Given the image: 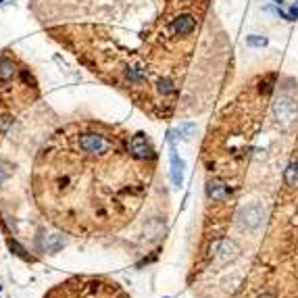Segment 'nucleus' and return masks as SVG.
Listing matches in <instances>:
<instances>
[{"label":"nucleus","mask_w":298,"mask_h":298,"mask_svg":"<svg viewBox=\"0 0 298 298\" xmlns=\"http://www.w3.org/2000/svg\"><path fill=\"white\" fill-rule=\"evenodd\" d=\"M9 248H11V252H15L17 257H21V259H29V257H27V252H25V248H23L17 240H9Z\"/></svg>","instance_id":"obj_14"},{"label":"nucleus","mask_w":298,"mask_h":298,"mask_svg":"<svg viewBox=\"0 0 298 298\" xmlns=\"http://www.w3.org/2000/svg\"><path fill=\"white\" fill-rule=\"evenodd\" d=\"M273 3H275V5L279 7V5H282V3H284V0H273Z\"/></svg>","instance_id":"obj_21"},{"label":"nucleus","mask_w":298,"mask_h":298,"mask_svg":"<svg viewBox=\"0 0 298 298\" xmlns=\"http://www.w3.org/2000/svg\"><path fill=\"white\" fill-rule=\"evenodd\" d=\"M0 290H3V286H0Z\"/></svg>","instance_id":"obj_23"},{"label":"nucleus","mask_w":298,"mask_h":298,"mask_svg":"<svg viewBox=\"0 0 298 298\" xmlns=\"http://www.w3.org/2000/svg\"><path fill=\"white\" fill-rule=\"evenodd\" d=\"M65 244H67V238H65L63 234H52V236H48V240H46V250H48L50 254H57L59 250H63Z\"/></svg>","instance_id":"obj_9"},{"label":"nucleus","mask_w":298,"mask_h":298,"mask_svg":"<svg viewBox=\"0 0 298 298\" xmlns=\"http://www.w3.org/2000/svg\"><path fill=\"white\" fill-rule=\"evenodd\" d=\"M284 180H286V184H288L290 188H298V163H296V161H292V163L286 167Z\"/></svg>","instance_id":"obj_10"},{"label":"nucleus","mask_w":298,"mask_h":298,"mask_svg":"<svg viewBox=\"0 0 298 298\" xmlns=\"http://www.w3.org/2000/svg\"><path fill=\"white\" fill-rule=\"evenodd\" d=\"M11 175V169H9V165L7 163H0V184H3L7 178Z\"/></svg>","instance_id":"obj_18"},{"label":"nucleus","mask_w":298,"mask_h":298,"mask_svg":"<svg viewBox=\"0 0 298 298\" xmlns=\"http://www.w3.org/2000/svg\"><path fill=\"white\" fill-rule=\"evenodd\" d=\"M194 130H196V125L194 123H184V125H180L178 132L180 134V138H184V140H188V138H192V134H194Z\"/></svg>","instance_id":"obj_13"},{"label":"nucleus","mask_w":298,"mask_h":298,"mask_svg":"<svg viewBox=\"0 0 298 298\" xmlns=\"http://www.w3.org/2000/svg\"><path fill=\"white\" fill-rule=\"evenodd\" d=\"M236 254H238V246H236L234 242H230V240L219 242V246H217V257H219V261L227 263V261H232Z\"/></svg>","instance_id":"obj_7"},{"label":"nucleus","mask_w":298,"mask_h":298,"mask_svg":"<svg viewBox=\"0 0 298 298\" xmlns=\"http://www.w3.org/2000/svg\"><path fill=\"white\" fill-rule=\"evenodd\" d=\"M184 169H186V163L180 159L175 148L171 146V180L178 188L184 184Z\"/></svg>","instance_id":"obj_5"},{"label":"nucleus","mask_w":298,"mask_h":298,"mask_svg":"<svg viewBox=\"0 0 298 298\" xmlns=\"http://www.w3.org/2000/svg\"><path fill=\"white\" fill-rule=\"evenodd\" d=\"M294 111H296V104L290 102V100H284V98H282V100L275 102V115H277L279 119H286V121H288V117H292Z\"/></svg>","instance_id":"obj_8"},{"label":"nucleus","mask_w":298,"mask_h":298,"mask_svg":"<svg viewBox=\"0 0 298 298\" xmlns=\"http://www.w3.org/2000/svg\"><path fill=\"white\" fill-rule=\"evenodd\" d=\"M125 75H127V79H132V81H142V79H144V73L140 71V69H127Z\"/></svg>","instance_id":"obj_16"},{"label":"nucleus","mask_w":298,"mask_h":298,"mask_svg":"<svg viewBox=\"0 0 298 298\" xmlns=\"http://www.w3.org/2000/svg\"><path fill=\"white\" fill-rule=\"evenodd\" d=\"M288 17H290V21H296V19H298V5H292V7H290Z\"/></svg>","instance_id":"obj_19"},{"label":"nucleus","mask_w":298,"mask_h":298,"mask_svg":"<svg viewBox=\"0 0 298 298\" xmlns=\"http://www.w3.org/2000/svg\"><path fill=\"white\" fill-rule=\"evenodd\" d=\"M230 194V188H227L221 180H208L206 182V196L213 200H225Z\"/></svg>","instance_id":"obj_6"},{"label":"nucleus","mask_w":298,"mask_h":298,"mask_svg":"<svg viewBox=\"0 0 298 298\" xmlns=\"http://www.w3.org/2000/svg\"><path fill=\"white\" fill-rule=\"evenodd\" d=\"M196 27V21L192 15H180L171 21V31L178 33V36H188V33Z\"/></svg>","instance_id":"obj_4"},{"label":"nucleus","mask_w":298,"mask_h":298,"mask_svg":"<svg viewBox=\"0 0 298 298\" xmlns=\"http://www.w3.org/2000/svg\"><path fill=\"white\" fill-rule=\"evenodd\" d=\"M246 44L252 46V48H263V46L269 44V40H267L265 36H248V38H246Z\"/></svg>","instance_id":"obj_12"},{"label":"nucleus","mask_w":298,"mask_h":298,"mask_svg":"<svg viewBox=\"0 0 298 298\" xmlns=\"http://www.w3.org/2000/svg\"><path fill=\"white\" fill-rule=\"evenodd\" d=\"M3 3H5V0H0V5H3Z\"/></svg>","instance_id":"obj_22"},{"label":"nucleus","mask_w":298,"mask_h":298,"mask_svg":"<svg viewBox=\"0 0 298 298\" xmlns=\"http://www.w3.org/2000/svg\"><path fill=\"white\" fill-rule=\"evenodd\" d=\"M159 92H161V94H173V92H175L173 81H171V79H161V81H159Z\"/></svg>","instance_id":"obj_15"},{"label":"nucleus","mask_w":298,"mask_h":298,"mask_svg":"<svg viewBox=\"0 0 298 298\" xmlns=\"http://www.w3.org/2000/svg\"><path fill=\"white\" fill-rule=\"evenodd\" d=\"M15 63L13 61H9V59H5V57H0V79H11L13 75H15Z\"/></svg>","instance_id":"obj_11"},{"label":"nucleus","mask_w":298,"mask_h":298,"mask_svg":"<svg viewBox=\"0 0 298 298\" xmlns=\"http://www.w3.org/2000/svg\"><path fill=\"white\" fill-rule=\"evenodd\" d=\"M79 146L86 152H90V154H100L104 150H109V142L102 136H98V134H86V136H81L79 138Z\"/></svg>","instance_id":"obj_2"},{"label":"nucleus","mask_w":298,"mask_h":298,"mask_svg":"<svg viewBox=\"0 0 298 298\" xmlns=\"http://www.w3.org/2000/svg\"><path fill=\"white\" fill-rule=\"evenodd\" d=\"M130 150H132V154L136 156V159H150V156H154V150H152L148 138L144 134H136L132 138Z\"/></svg>","instance_id":"obj_3"},{"label":"nucleus","mask_w":298,"mask_h":298,"mask_svg":"<svg viewBox=\"0 0 298 298\" xmlns=\"http://www.w3.org/2000/svg\"><path fill=\"white\" fill-rule=\"evenodd\" d=\"M259 298H275V296H273V294H269V292H265V294H261Z\"/></svg>","instance_id":"obj_20"},{"label":"nucleus","mask_w":298,"mask_h":298,"mask_svg":"<svg viewBox=\"0 0 298 298\" xmlns=\"http://www.w3.org/2000/svg\"><path fill=\"white\" fill-rule=\"evenodd\" d=\"M263 219H265V208L261 204H250V206H244L240 215H238V225L242 230H248V232H254L261 227Z\"/></svg>","instance_id":"obj_1"},{"label":"nucleus","mask_w":298,"mask_h":298,"mask_svg":"<svg viewBox=\"0 0 298 298\" xmlns=\"http://www.w3.org/2000/svg\"><path fill=\"white\" fill-rule=\"evenodd\" d=\"M11 125H13V117H9V115L0 117V134H7Z\"/></svg>","instance_id":"obj_17"}]
</instances>
